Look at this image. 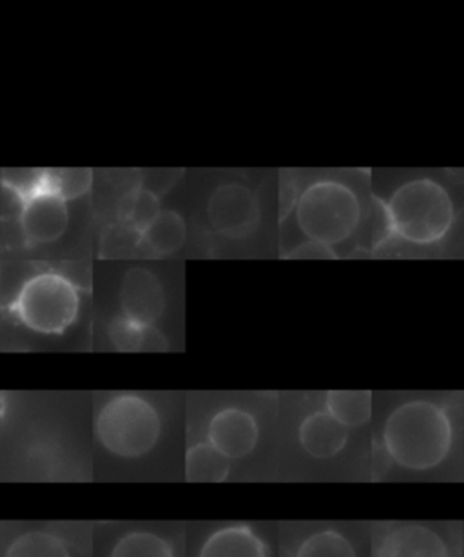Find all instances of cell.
I'll return each instance as SVG.
<instances>
[{
  "instance_id": "cell-1",
  "label": "cell",
  "mask_w": 464,
  "mask_h": 557,
  "mask_svg": "<svg viewBox=\"0 0 464 557\" xmlns=\"http://www.w3.org/2000/svg\"><path fill=\"white\" fill-rule=\"evenodd\" d=\"M453 426L447 410L428 399H412L390 412L383 445L393 463L414 472L436 469L452 450Z\"/></svg>"
},
{
  "instance_id": "cell-2",
  "label": "cell",
  "mask_w": 464,
  "mask_h": 557,
  "mask_svg": "<svg viewBox=\"0 0 464 557\" xmlns=\"http://www.w3.org/2000/svg\"><path fill=\"white\" fill-rule=\"evenodd\" d=\"M388 235L410 246H436L455 224V203L434 178L404 182L383 203Z\"/></svg>"
},
{
  "instance_id": "cell-3",
  "label": "cell",
  "mask_w": 464,
  "mask_h": 557,
  "mask_svg": "<svg viewBox=\"0 0 464 557\" xmlns=\"http://www.w3.org/2000/svg\"><path fill=\"white\" fill-rule=\"evenodd\" d=\"M294 219L306 240L334 251L360 227L363 208L349 184L325 178L303 189L294 206Z\"/></svg>"
},
{
  "instance_id": "cell-4",
  "label": "cell",
  "mask_w": 464,
  "mask_h": 557,
  "mask_svg": "<svg viewBox=\"0 0 464 557\" xmlns=\"http://www.w3.org/2000/svg\"><path fill=\"white\" fill-rule=\"evenodd\" d=\"M162 434V418L149 399L138 394H116L105 401L95 420V436L116 458L148 456Z\"/></svg>"
},
{
  "instance_id": "cell-5",
  "label": "cell",
  "mask_w": 464,
  "mask_h": 557,
  "mask_svg": "<svg viewBox=\"0 0 464 557\" xmlns=\"http://www.w3.org/2000/svg\"><path fill=\"white\" fill-rule=\"evenodd\" d=\"M80 311V296L72 280L59 273L29 278L13 301L18 320L37 333L61 334L72 327Z\"/></svg>"
},
{
  "instance_id": "cell-6",
  "label": "cell",
  "mask_w": 464,
  "mask_h": 557,
  "mask_svg": "<svg viewBox=\"0 0 464 557\" xmlns=\"http://www.w3.org/2000/svg\"><path fill=\"white\" fill-rule=\"evenodd\" d=\"M208 219L220 236L240 240L256 230L260 202L256 195L243 184H224L214 189L209 198Z\"/></svg>"
},
{
  "instance_id": "cell-7",
  "label": "cell",
  "mask_w": 464,
  "mask_h": 557,
  "mask_svg": "<svg viewBox=\"0 0 464 557\" xmlns=\"http://www.w3.org/2000/svg\"><path fill=\"white\" fill-rule=\"evenodd\" d=\"M260 426L251 412L227 407L211 418L208 426V442L220 453L233 459L247 458L256 448Z\"/></svg>"
},
{
  "instance_id": "cell-8",
  "label": "cell",
  "mask_w": 464,
  "mask_h": 557,
  "mask_svg": "<svg viewBox=\"0 0 464 557\" xmlns=\"http://www.w3.org/2000/svg\"><path fill=\"white\" fill-rule=\"evenodd\" d=\"M67 224L66 200L46 191L24 200L21 227L29 244H53L66 233Z\"/></svg>"
},
{
  "instance_id": "cell-9",
  "label": "cell",
  "mask_w": 464,
  "mask_h": 557,
  "mask_svg": "<svg viewBox=\"0 0 464 557\" xmlns=\"http://www.w3.org/2000/svg\"><path fill=\"white\" fill-rule=\"evenodd\" d=\"M164 307L165 295L160 280L148 269H131L122 284V317L154 325Z\"/></svg>"
},
{
  "instance_id": "cell-10",
  "label": "cell",
  "mask_w": 464,
  "mask_h": 557,
  "mask_svg": "<svg viewBox=\"0 0 464 557\" xmlns=\"http://www.w3.org/2000/svg\"><path fill=\"white\" fill-rule=\"evenodd\" d=\"M376 557H450L448 545L425 524H399L383 535Z\"/></svg>"
},
{
  "instance_id": "cell-11",
  "label": "cell",
  "mask_w": 464,
  "mask_h": 557,
  "mask_svg": "<svg viewBox=\"0 0 464 557\" xmlns=\"http://www.w3.org/2000/svg\"><path fill=\"white\" fill-rule=\"evenodd\" d=\"M300 445L316 459L336 458L349 443V429L339 423L327 410H316L301 421Z\"/></svg>"
},
{
  "instance_id": "cell-12",
  "label": "cell",
  "mask_w": 464,
  "mask_h": 557,
  "mask_svg": "<svg viewBox=\"0 0 464 557\" xmlns=\"http://www.w3.org/2000/svg\"><path fill=\"white\" fill-rule=\"evenodd\" d=\"M200 557H268V548L251 527L230 524L209 535Z\"/></svg>"
},
{
  "instance_id": "cell-13",
  "label": "cell",
  "mask_w": 464,
  "mask_h": 557,
  "mask_svg": "<svg viewBox=\"0 0 464 557\" xmlns=\"http://www.w3.org/2000/svg\"><path fill=\"white\" fill-rule=\"evenodd\" d=\"M142 244L156 257H170L180 251L186 244L187 225L180 213L173 209H162L153 224L143 231Z\"/></svg>"
},
{
  "instance_id": "cell-14",
  "label": "cell",
  "mask_w": 464,
  "mask_h": 557,
  "mask_svg": "<svg viewBox=\"0 0 464 557\" xmlns=\"http://www.w3.org/2000/svg\"><path fill=\"white\" fill-rule=\"evenodd\" d=\"M110 338L122 352H151L167 349V339L154 325L116 318L110 325Z\"/></svg>"
},
{
  "instance_id": "cell-15",
  "label": "cell",
  "mask_w": 464,
  "mask_h": 557,
  "mask_svg": "<svg viewBox=\"0 0 464 557\" xmlns=\"http://www.w3.org/2000/svg\"><path fill=\"white\" fill-rule=\"evenodd\" d=\"M230 474V459L209 442L192 445L186 454L189 483H224Z\"/></svg>"
},
{
  "instance_id": "cell-16",
  "label": "cell",
  "mask_w": 464,
  "mask_h": 557,
  "mask_svg": "<svg viewBox=\"0 0 464 557\" xmlns=\"http://www.w3.org/2000/svg\"><path fill=\"white\" fill-rule=\"evenodd\" d=\"M325 410L347 429H358L372 418V393L330 391L325 398Z\"/></svg>"
},
{
  "instance_id": "cell-17",
  "label": "cell",
  "mask_w": 464,
  "mask_h": 557,
  "mask_svg": "<svg viewBox=\"0 0 464 557\" xmlns=\"http://www.w3.org/2000/svg\"><path fill=\"white\" fill-rule=\"evenodd\" d=\"M160 213H162L160 197L148 187H137L122 200L121 216L124 224L140 236L149 225L153 224Z\"/></svg>"
},
{
  "instance_id": "cell-18",
  "label": "cell",
  "mask_w": 464,
  "mask_h": 557,
  "mask_svg": "<svg viewBox=\"0 0 464 557\" xmlns=\"http://www.w3.org/2000/svg\"><path fill=\"white\" fill-rule=\"evenodd\" d=\"M7 557H72V554L59 535L45 530H32L13 540Z\"/></svg>"
},
{
  "instance_id": "cell-19",
  "label": "cell",
  "mask_w": 464,
  "mask_h": 557,
  "mask_svg": "<svg viewBox=\"0 0 464 557\" xmlns=\"http://www.w3.org/2000/svg\"><path fill=\"white\" fill-rule=\"evenodd\" d=\"M111 557H175L170 541L146 530L124 535L111 552Z\"/></svg>"
},
{
  "instance_id": "cell-20",
  "label": "cell",
  "mask_w": 464,
  "mask_h": 557,
  "mask_svg": "<svg viewBox=\"0 0 464 557\" xmlns=\"http://www.w3.org/2000/svg\"><path fill=\"white\" fill-rule=\"evenodd\" d=\"M294 557H358L349 537L338 530H317L301 541Z\"/></svg>"
},
{
  "instance_id": "cell-21",
  "label": "cell",
  "mask_w": 464,
  "mask_h": 557,
  "mask_svg": "<svg viewBox=\"0 0 464 557\" xmlns=\"http://www.w3.org/2000/svg\"><path fill=\"white\" fill-rule=\"evenodd\" d=\"M93 171L91 170H46L45 191L62 198L75 200L91 189Z\"/></svg>"
},
{
  "instance_id": "cell-22",
  "label": "cell",
  "mask_w": 464,
  "mask_h": 557,
  "mask_svg": "<svg viewBox=\"0 0 464 557\" xmlns=\"http://www.w3.org/2000/svg\"><path fill=\"white\" fill-rule=\"evenodd\" d=\"M2 184L24 202L39 193H45L46 170H4Z\"/></svg>"
},
{
  "instance_id": "cell-23",
  "label": "cell",
  "mask_w": 464,
  "mask_h": 557,
  "mask_svg": "<svg viewBox=\"0 0 464 557\" xmlns=\"http://www.w3.org/2000/svg\"><path fill=\"white\" fill-rule=\"evenodd\" d=\"M292 257L327 258L334 257V251L333 249H328V247L319 246V244H316V242H306V244H301V246L296 249Z\"/></svg>"
},
{
  "instance_id": "cell-24",
  "label": "cell",
  "mask_w": 464,
  "mask_h": 557,
  "mask_svg": "<svg viewBox=\"0 0 464 557\" xmlns=\"http://www.w3.org/2000/svg\"><path fill=\"white\" fill-rule=\"evenodd\" d=\"M0 260H2V255H0Z\"/></svg>"
}]
</instances>
